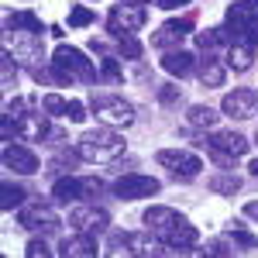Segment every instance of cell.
Segmentation results:
<instances>
[{"instance_id":"1","label":"cell","mask_w":258,"mask_h":258,"mask_svg":"<svg viewBox=\"0 0 258 258\" xmlns=\"http://www.w3.org/2000/svg\"><path fill=\"white\" fill-rule=\"evenodd\" d=\"M141 220H145V231L155 234L169 251H193L200 241V231L172 207H148Z\"/></svg>"},{"instance_id":"2","label":"cell","mask_w":258,"mask_h":258,"mask_svg":"<svg viewBox=\"0 0 258 258\" xmlns=\"http://www.w3.org/2000/svg\"><path fill=\"white\" fill-rule=\"evenodd\" d=\"M52 66L62 76V86H93L100 80V69H93V62L73 45H59L52 55Z\"/></svg>"},{"instance_id":"3","label":"cell","mask_w":258,"mask_h":258,"mask_svg":"<svg viewBox=\"0 0 258 258\" xmlns=\"http://www.w3.org/2000/svg\"><path fill=\"white\" fill-rule=\"evenodd\" d=\"M76 152H80L83 162H93V165H103V162H114L124 155V138L117 131H90L76 141Z\"/></svg>"},{"instance_id":"4","label":"cell","mask_w":258,"mask_h":258,"mask_svg":"<svg viewBox=\"0 0 258 258\" xmlns=\"http://www.w3.org/2000/svg\"><path fill=\"white\" fill-rule=\"evenodd\" d=\"M4 117H11L18 124V135L28 141H48L52 138V127H48V120L41 110H28V103L21 97H14L7 107H4Z\"/></svg>"},{"instance_id":"5","label":"cell","mask_w":258,"mask_h":258,"mask_svg":"<svg viewBox=\"0 0 258 258\" xmlns=\"http://www.w3.org/2000/svg\"><path fill=\"white\" fill-rule=\"evenodd\" d=\"M90 110L107 127H127V124H135V107L124 97H117V93H97V97L90 100Z\"/></svg>"},{"instance_id":"6","label":"cell","mask_w":258,"mask_h":258,"mask_svg":"<svg viewBox=\"0 0 258 258\" xmlns=\"http://www.w3.org/2000/svg\"><path fill=\"white\" fill-rule=\"evenodd\" d=\"M145 7H131V4H114L110 11H107V35L110 38H120V35H135L145 28Z\"/></svg>"},{"instance_id":"7","label":"cell","mask_w":258,"mask_h":258,"mask_svg":"<svg viewBox=\"0 0 258 258\" xmlns=\"http://www.w3.org/2000/svg\"><path fill=\"white\" fill-rule=\"evenodd\" d=\"M155 162L165 165L176 179H197L203 172V162L186 148H162V152H155Z\"/></svg>"},{"instance_id":"8","label":"cell","mask_w":258,"mask_h":258,"mask_svg":"<svg viewBox=\"0 0 258 258\" xmlns=\"http://www.w3.org/2000/svg\"><path fill=\"white\" fill-rule=\"evenodd\" d=\"M159 189L162 182L155 176H145V172H124L114 182V197L117 200H145V197H155Z\"/></svg>"},{"instance_id":"9","label":"cell","mask_w":258,"mask_h":258,"mask_svg":"<svg viewBox=\"0 0 258 258\" xmlns=\"http://www.w3.org/2000/svg\"><path fill=\"white\" fill-rule=\"evenodd\" d=\"M69 224H73V231H83V234H103V231H110V214L103 207L83 203L69 210Z\"/></svg>"},{"instance_id":"10","label":"cell","mask_w":258,"mask_h":258,"mask_svg":"<svg viewBox=\"0 0 258 258\" xmlns=\"http://www.w3.org/2000/svg\"><path fill=\"white\" fill-rule=\"evenodd\" d=\"M220 114H227V117H234V120L258 117V90H248V86L231 90L227 97L220 100Z\"/></svg>"},{"instance_id":"11","label":"cell","mask_w":258,"mask_h":258,"mask_svg":"<svg viewBox=\"0 0 258 258\" xmlns=\"http://www.w3.org/2000/svg\"><path fill=\"white\" fill-rule=\"evenodd\" d=\"M18 224L24 231H38V234H52L55 227H59V214L48 207V203H28V207H21L18 214Z\"/></svg>"},{"instance_id":"12","label":"cell","mask_w":258,"mask_h":258,"mask_svg":"<svg viewBox=\"0 0 258 258\" xmlns=\"http://www.w3.org/2000/svg\"><path fill=\"white\" fill-rule=\"evenodd\" d=\"M4 165H7L11 172H18V176H35L41 169L38 155H35L31 148L18 145V141H7V145H4Z\"/></svg>"},{"instance_id":"13","label":"cell","mask_w":258,"mask_h":258,"mask_svg":"<svg viewBox=\"0 0 258 258\" xmlns=\"http://www.w3.org/2000/svg\"><path fill=\"white\" fill-rule=\"evenodd\" d=\"M11 55L28 66V69H38L41 66V38L38 35H28V31H14L11 35Z\"/></svg>"},{"instance_id":"14","label":"cell","mask_w":258,"mask_h":258,"mask_svg":"<svg viewBox=\"0 0 258 258\" xmlns=\"http://www.w3.org/2000/svg\"><path fill=\"white\" fill-rule=\"evenodd\" d=\"M107 251H110V255H155L148 234H127V231H114Z\"/></svg>"},{"instance_id":"15","label":"cell","mask_w":258,"mask_h":258,"mask_svg":"<svg viewBox=\"0 0 258 258\" xmlns=\"http://www.w3.org/2000/svg\"><path fill=\"white\" fill-rule=\"evenodd\" d=\"M251 24H258V0H234V4L227 7V24H224V28L238 41V35L244 28H251Z\"/></svg>"},{"instance_id":"16","label":"cell","mask_w":258,"mask_h":258,"mask_svg":"<svg viewBox=\"0 0 258 258\" xmlns=\"http://www.w3.org/2000/svg\"><path fill=\"white\" fill-rule=\"evenodd\" d=\"M193 31V18H176V21H165L159 31L152 35V45L155 48H169L172 52V45H179V41L186 38Z\"/></svg>"},{"instance_id":"17","label":"cell","mask_w":258,"mask_h":258,"mask_svg":"<svg viewBox=\"0 0 258 258\" xmlns=\"http://www.w3.org/2000/svg\"><path fill=\"white\" fill-rule=\"evenodd\" d=\"M207 148H217V152H227V155L241 159V155H248L251 141L241 131H214V135H207Z\"/></svg>"},{"instance_id":"18","label":"cell","mask_w":258,"mask_h":258,"mask_svg":"<svg viewBox=\"0 0 258 258\" xmlns=\"http://www.w3.org/2000/svg\"><path fill=\"white\" fill-rule=\"evenodd\" d=\"M55 251L66 255V258H93V255H100L97 234H83V231H76L73 238H62V244L55 248Z\"/></svg>"},{"instance_id":"19","label":"cell","mask_w":258,"mask_h":258,"mask_svg":"<svg viewBox=\"0 0 258 258\" xmlns=\"http://www.w3.org/2000/svg\"><path fill=\"white\" fill-rule=\"evenodd\" d=\"M197 76H200L203 86L217 90V86H224V80H227V66H224L217 55H207V52H203V59L197 62Z\"/></svg>"},{"instance_id":"20","label":"cell","mask_w":258,"mask_h":258,"mask_svg":"<svg viewBox=\"0 0 258 258\" xmlns=\"http://www.w3.org/2000/svg\"><path fill=\"white\" fill-rule=\"evenodd\" d=\"M162 69L169 73V76H193L197 73V59L189 55V52H182V48H172V52H165L162 55Z\"/></svg>"},{"instance_id":"21","label":"cell","mask_w":258,"mask_h":258,"mask_svg":"<svg viewBox=\"0 0 258 258\" xmlns=\"http://www.w3.org/2000/svg\"><path fill=\"white\" fill-rule=\"evenodd\" d=\"M4 28L7 31H28V35H38V38H41V31H45V24L38 21L35 11H14V14H7Z\"/></svg>"},{"instance_id":"22","label":"cell","mask_w":258,"mask_h":258,"mask_svg":"<svg viewBox=\"0 0 258 258\" xmlns=\"http://www.w3.org/2000/svg\"><path fill=\"white\" fill-rule=\"evenodd\" d=\"M76 200H83L80 179H73V176H55V182H52V203L66 207V203H76Z\"/></svg>"},{"instance_id":"23","label":"cell","mask_w":258,"mask_h":258,"mask_svg":"<svg viewBox=\"0 0 258 258\" xmlns=\"http://www.w3.org/2000/svg\"><path fill=\"white\" fill-rule=\"evenodd\" d=\"M80 162L83 159H80V152H76V148H66V152H55V155L48 159L45 169H48L52 176H73V169H76Z\"/></svg>"},{"instance_id":"24","label":"cell","mask_w":258,"mask_h":258,"mask_svg":"<svg viewBox=\"0 0 258 258\" xmlns=\"http://www.w3.org/2000/svg\"><path fill=\"white\" fill-rule=\"evenodd\" d=\"M251 62H255V48L241 41V45H231V52H227L224 66H231L234 73H248V69H251Z\"/></svg>"},{"instance_id":"25","label":"cell","mask_w":258,"mask_h":258,"mask_svg":"<svg viewBox=\"0 0 258 258\" xmlns=\"http://www.w3.org/2000/svg\"><path fill=\"white\" fill-rule=\"evenodd\" d=\"M197 45L203 52H210V48H217V45H234V35H231L227 28H203L197 35Z\"/></svg>"},{"instance_id":"26","label":"cell","mask_w":258,"mask_h":258,"mask_svg":"<svg viewBox=\"0 0 258 258\" xmlns=\"http://www.w3.org/2000/svg\"><path fill=\"white\" fill-rule=\"evenodd\" d=\"M207 186H210V193H220V197H234L241 189V179L231 172V169H224L220 176H210L207 179Z\"/></svg>"},{"instance_id":"27","label":"cell","mask_w":258,"mask_h":258,"mask_svg":"<svg viewBox=\"0 0 258 258\" xmlns=\"http://www.w3.org/2000/svg\"><path fill=\"white\" fill-rule=\"evenodd\" d=\"M24 200H28V189L24 186H18V182H4L0 186V210L11 214V210H18Z\"/></svg>"},{"instance_id":"28","label":"cell","mask_w":258,"mask_h":258,"mask_svg":"<svg viewBox=\"0 0 258 258\" xmlns=\"http://www.w3.org/2000/svg\"><path fill=\"white\" fill-rule=\"evenodd\" d=\"M186 117H189L193 127H214V124H217V110H214V107H207V103H197V107H189V114H186Z\"/></svg>"},{"instance_id":"29","label":"cell","mask_w":258,"mask_h":258,"mask_svg":"<svg viewBox=\"0 0 258 258\" xmlns=\"http://www.w3.org/2000/svg\"><path fill=\"white\" fill-rule=\"evenodd\" d=\"M114 45H117V55H124V59H131V62H138L141 52H145L135 35H120V38H114Z\"/></svg>"},{"instance_id":"30","label":"cell","mask_w":258,"mask_h":258,"mask_svg":"<svg viewBox=\"0 0 258 258\" xmlns=\"http://www.w3.org/2000/svg\"><path fill=\"white\" fill-rule=\"evenodd\" d=\"M227 234H231V241L238 244V251H255V248H258V238H255V234H248L241 224H231Z\"/></svg>"},{"instance_id":"31","label":"cell","mask_w":258,"mask_h":258,"mask_svg":"<svg viewBox=\"0 0 258 258\" xmlns=\"http://www.w3.org/2000/svg\"><path fill=\"white\" fill-rule=\"evenodd\" d=\"M97 21V11L93 7H83V4H76L73 11H69V28H90Z\"/></svg>"},{"instance_id":"32","label":"cell","mask_w":258,"mask_h":258,"mask_svg":"<svg viewBox=\"0 0 258 258\" xmlns=\"http://www.w3.org/2000/svg\"><path fill=\"white\" fill-rule=\"evenodd\" d=\"M41 107H45V114H52V117H66V114H69V100H62L59 93H45V97H41Z\"/></svg>"},{"instance_id":"33","label":"cell","mask_w":258,"mask_h":258,"mask_svg":"<svg viewBox=\"0 0 258 258\" xmlns=\"http://www.w3.org/2000/svg\"><path fill=\"white\" fill-rule=\"evenodd\" d=\"M103 189H107V186H103V179H97V176L80 179V193H83V200H90V203L103 197Z\"/></svg>"},{"instance_id":"34","label":"cell","mask_w":258,"mask_h":258,"mask_svg":"<svg viewBox=\"0 0 258 258\" xmlns=\"http://www.w3.org/2000/svg\"><path fill=\"white\" fill-rule=\"evenodd\" d=\"M100 80H107V83H120L124 80V76H120L117 55H103V62H100Z\"/></svg>"},{"instance_id":"35","label":"cell","mask_w":258,"mask_h":258,"mask_svg":"<svg viewBox=\"0 0 258 258\" xmlns=\"http://www.w3.org/2000/svg\"><path fill=\"white\" fill-rule=\"evenodd\" d=\"M14 76H18V66H14V59H11V48H4V52H0V83L11 86Z\"/></svg>"},{"instance_id":"36","label":"cell","mask_w":258,"mask_h":258,"mask_svg":"<svg viewBox=\"0 0 258 258\" xmlns=\"http://www.w3.org/2000/svg\"><path fill=\"white\" fill-rule=\"evenodd\" d=\"M234 251H238V244L231 241V234H227V238H214L203 248V255H234Z\"/></svg>"},{"instance_id":"37","label":"cell","mask_w":258,"mask_h":258,"mask_svg":"<svg viewBox=\"0 0 258 258\" xmlns=\"http://www.w3.org/2000/svg\"><path fill=\"white\" fill-rule=\"evenodd\" d=\"M66 117L73 120V124H83V120L90 117V107L80 103V100H69V114H66Z\"/></svg>"},{"instance_id":"38","label":"cell","mask_w":258,"mask_h":258,"mask_svg":"<svg viewBox=\"0 0 258 258\" xmlns=\"http://www.w3.org/2000/svg\"><path fill=\"white\" fill-rule=\"evenodd\" d=\"M24 255H28V258H48V255H52V248H48V244H45V241H41V238H35V241H28V248H24Z\"/></svg>"},{"instance_id":"39","label":"cell","mask_w":258,"mask_h":258,"mask_svg":"<svg viewBox=\"0 0 258 258\" xmlns=\"http://www.w3.org/2000/svg\"><path fill=\"white\" fill-rule=\"evenodd\" d=\"M210 159H214V165H220V169H234V155H227V152L210 148Z\"/></svg>"},{"instance_id":"40","label":"cell","mask_w":258,"mask_h":258,"mask_svg":"<svg viewBox=\"0 0 258 258\" xmlns=\"http://www.w3.org/2000/svg\"><path fill=\"white\" fill-rule=\"evenodd\" d=\"M238 38L244 41V45H251V48H255V45H258V24H251V28H244V31H241Z\"/></svg>"},{"instance_id":"41","label":"cell","mask_w":258,"mask_h":258,"mask_svg":"<svg viewBox=\"0 0 258 258\" xmlns=\"http://www.w3.org/2000/svg\"><path fill=\"white\" fill-rule=\"evenodd\" d=\"M159 100H162V103H172V100H179V86H165V90L159 93Z\"/></svg>"},{"instance_id":"42","label":"cell","mask_w":258,"mask_h":258,"mask_svg":"<svg viewBox=\"0 0 258 258\" xmlns=\"http://www.w3.org/2000/svg\"><path fill=\"white\" fill-rule=\"evenodd\" d=\"M155 4H159L162 11H176V7H186L189 0H155Z\"/></svg>"},{"instance_id":"43","label":"cell","mask_w":258,"mask_h":258,"mask_svg":"<svg viewBox=\"0 0 258 258\" xmlns=\"http://www.w3.org/2000/svg\"><path fill=\"white\" fill-rule=\"evenodd\" d=\"M244 217L258 220V200H251V203H244Z\"/></svg>"},{"instance_id":"44","label":"cell","mask_w":258,"mask_h":258,"mask_svg":"<svg viewBox=\"0 0 258 258\" xmlns=\"http://www.w3.org/2000/svg\"><path fill=\"white\" fill-rule=\"evenodd\" d=\"M248 172H251V176H258V159H251V165H248Z\"/></svg>"},{"instance_id":"45","label":"cell","mask_w":258,"mask_h":258,"mask_svg":"<svg viewBox=\"0 0 258 258\" xmlns=\"http://www.w3.org/2000/svg\"><path fill=\"white\" fill-rule=\"evenodd\" d=\"M120 4H131V7H145V0H120Z\"/></svg>"}]
</instances>
